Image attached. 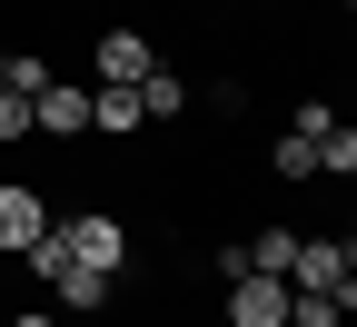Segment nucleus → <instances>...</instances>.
I'll return each mask as SVG.
<instances>
[{
  "instance_id": "f257e3e1",
  "label": "nucleus",
  "mask_w": 357,
  "mask_h": 327,
  "mask_svg": "<svg viewBox=\"0 0 357 327\" xmlns=\"http://www.w3.org/2000/svg\"><path fill=\"white\" fill-rule=\"evenodd\" d=\"M50 238L70 248V268H100L109 288H119V268H129V218H119V208H79V218H50Z\"/></svg>"
},
{
  "instance_id": "f03ea898",
  "label": "nucleus",
  "mask_w": 357,
  "mask_h": 327,
  "mask_svg": "<svg viewBox=\"0 0 357 327\" xmlns=\"http://www.w3.org/2000/svg\"><path fill=\"white\" fill-rule=\"evenodd\" d=\"M288 288H318V298H347V307H357V248H347V238H298Z\"/></svg>"
},
{
  "instance_id": "7ed1b4c3",
  "label": "nucleus",
  "mask_w": 357,
  "mask_h": 327,
  "mask_svg": "<svg viewBox=\"0 0 357 327\" xmlns=\"http://www.w3.org/2000/svg\"><path fill=\"white\" fill-rule=\"evenodd\" d=\"M328 119H337L328 100H307V109L278 129V149H268V178H318V129H328Z\"/></svg>"
},
{
  "instance_id": "20e7f679",
  "label": "nucleus",
  "mask_w": 357,
  "mask_h": 327,
  "mask_svg": "<svg viewBox=\"0 0 357 327\" xmlns=\"http://www.w3.org/2000/svg\"><path fill=\"white\" fill-rule=\"evenodd\" d=\"M40 238H50V199L20 189V178H0V258H20V248H40Z\"/></svg>"
},
{
  "instance_id": "39448f33",
  "label": "nucleus",
  "mask_w": 357,
  "mask_h": 327,
  "mask_svg": "<svg viewBox=\"0 0 357 327\" xmlns=\"http://www.w3.org/2000/svg\"><path fill=\"white\" fill-rule=\"evenodd\" d=\"M89 60H100V89H139V79L159 70V50H149L139 30H100V40H89Z\"/></svg>"
},
{
  "instance_id": "423d86ee",
  "label": "nucleus",
  "mask_w": 357,
  "mask_h": 327,
  "mask_svg": "<svg viewBox=\"0 0 357 327\" xmlns=\"http://www.w3.org/2000/svg\"><path fill=\"white\" fill-rule=\"evenodd\" d=\"M229 327H288V277H229Z\"/></svg>"
},
{
  "instance_id": "0eeeda50",
  "label": "nucleus",
  "mask_w": 357,
  "mask_h": 327,
  "mask_svg": "<svg viewBox=\"0 0 357 327\" xmlns=\"http://www.w3.org/2000/svg\"><path fill=\"white\" fill-rule=\"evenodd\" d=\"M30 129H40V139H89V89H60V79H50V89L30 100Z\"/></svg>"
},
{
  "instance_id": "6e6552de",
  "label": "nucleus",
  "mask_w": 357,
  "mask_h": 327,
  "mask_svg": "<svg viewBox=\"0 0 357 327\" xmlns=\"http://www.w3.org/2000/svg\"><path fill=\"white\" fill-rule=\"evenodd\" d=\"M89 129L100 139H139L149 119H139V89H89Z\"/></svg>"
},
{
  "instance_id": "1a4fd4ad",
  "label": "nucleus",
  "mask_w": 357,
  "mask_h": 327,
  "mask_svg": "<svg viewBox=\"0 0 357 327\" xmlns=\"http://www.w3.org/2000/svg\"><path fill=\"white\" fill-rule=\"evenodd\" d=\"M50 288H60V307H79V317H100V307H109V277H100V268H60Z\"/></svg>"
},
{
  "instance_id": "9d476101",
  "label": "nucleus",
  "mask_w": 357,
  "mask_h": 327,
  "mask_svg": "<svg viewBox=\"0 0 357 327\" xmlns=\"http://www.w3.org/2000/svg\"><path fill=\"white\" fill-rule=\"evenodd\" d=\"M178 109H189V79H178V70H149L139 79V119H178Z\"/></svg>"
},
{
  "instance_id": "9b49d317",
  "label": "nucleus",
  "mask_w": 357,
  "mask_h": 327,
  "mask_svg": "<svg viewBox=\"0 0 357 327\" xmlns=\"http://www.w3.org/2000/svg\"><path fill=\"white\" fill-rule=\"evenodd\" d=\"M318 178H357V129H347V119L318 129Z\"/></svg>"
},
{
  "instance_id": "f8f14e48",
  "label": "nucleus",
  "mask_w": 357,
  "mask_h": 327,
  "mask_svg": "<svg viewBox=\"0 0 357 327\" xmlns=\"http://www.w3.org/2000/svg\"><path fill=\"white\" fill-rule=\"evenodd\" d=\"M10 139H30V100H20V89H0V149H10Z\"/></svg>"
},
{
  "instance_id": "ddd939ff",
  "label": "nucleus",
  "mask_w": 357,
  "mask_h": 327,
  "mask_svg": "<svg viewBox=\"0 0 357 327\" xmlns=\"http://www.w3.org/2000/svg\"><path fill=\"white\" fill-rule=\"evenodd\" d=\"M0 327H60V307H10Z\"/></svg>"
},
{
  "instance_id": "4468645a",
  "label": "nucleus",
  "mask_w": 357,
  "mask_h": 327,
  "mask_svg": "<svg viewBox=\"0 0 357 327\" xmlns=\"http://www.w3.org/2000/svg\"><path fill=\"white\" fill-rule=\"evenodd\" d=\"M328 10H357V0H328Z\"/></svg>"
},
{
  "instance_id": "2eb2a0df",
  "label": "nucleus",
  "mask_w": 357,
  "mask_h": 327,
  "mask_svg": "<svg viewBox=\"0 0 357 327\" xmlns=\"http://www.w3.org/2000/svg\"><path fill=\"white\" fill-rule=\"evenodd\" d=\"M218 327H229V317H218Z\"/></svg>"
}]
</instances>
